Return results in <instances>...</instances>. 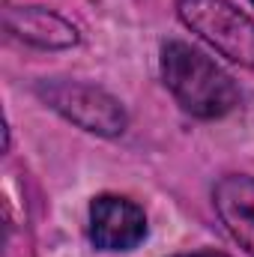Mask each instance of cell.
Returning a JSON list of instances; mask_svg holds the SVG:
<instances>
[{
	"label": "cell",
	"instance_id": "5b68a950",
	"mask_svg": "<svg viewBox=\"0 0 254 257\" xmlns=\"http://www.w3.org/2000/svg\"><path fill=\"white\" fill-rule=\"evenodd\" d=\"M212 203L227 233L245 248V254L254 257V177L248 174L221 177L212 189Z\"/></svg>",
	"mask_w": 254,
	"mask_h": 257
},
{
	"label": "cell",
	"instance_id": "ba28073f",
	"mask_svg": "<svg viewBox=\"0 0 254 257\" xmlns=\"http://www.w3.org/2000/svg\"><path fill=\"white\" fill-rule=\"evenodd\" d=\"M251 3H254V0H251Z\"/></svg>",
	"mask_w": 254,
	"mask_h": 257
},
{
	"label": "cell",
	"instance_id": "7a4b0ae2",
	"mask_svg": "<svg viewBox=\"0 0 254 257\" xmlns=\"http://www.w3.org/2000/svg\"><path fill=\"white\" fill-rule=\"evenodd\" d=\"M36 96L66 117L69 123H75L84 132L102 135V138H114L126 132V108L120 105V99H114L108 90L96 87V84H84V81H66V78H45L36 84Z\"/></svg>",
	"mask_w": 254,
	"mask_h": 257
},
{
	"label": "cell",
	"instance_id": "3957f363",
	"mask_svg": "<svg viewBox=\"0 0 254 257\" xmlns=\"http://www.w3.org/2000/svg\"><path fill=\"white\" fill-rule=\"evenodd\" d=\"M177 15L221 57L254 69V21L230 0H177Z\"/></svg>",
	"mask_w": 254,
	"mask_h": 257
},
{
	"label": "cell",
	"instance_id": "277c9868",
	"mask_svg": "<svg viewBox=\"0 0 254 257\" xmlns=\"http://www.w3.org/2000/svg\"><path fill=\"white\" fill-rule=\"evenodd\" d=\"M87 236L99 251H132L147 239V215L129 197L99 194L90 203Z\"/></svg>",
	"mask_w": 254,
	"mask_h": 257
},
{
	"label": "cell",
	"instance_id": "52a82bcc",
	"mask_svg": "<svg viewBox=\"0 0 254 257\" xmlns=\"http://www.w3.org/2000/svg\"><path fill=\"white\" fill-rule=\"evenodd\" d=\"M174 257H227L221 251H191V254H174Z\"/></svg>",
	"mask_w": 254,
	"mask_h": 257
},
{
	"label": "cell",
	"instance_id": "8992f818",
	"mask_svg": "<svg viewBox=\"0 0 254 257\" xmlns=\"http://www.w3.org/2000/svg\"><path fill=\"white\" fill-rule=\"evenodd\" d=\"M3 24L18 39L39 45V48H69L78 42V30L42 6H9L3 15Z\"/></svg>",
	"mask_w": 254,
	"mask_h": 257
},
{
	"label": "cell",
	"instance_id": "6da1fadb",
	"mask_svg": "<svg viewBox=\"0 0 254 257\" xmlns=\"http://www.w3.org/2000/svg\"><path fill=\"white\" fill-rule=\"evenodd\" d=\"M162 81L180 108L197 120H218L239 105L233 78L212 57L180 39L162 45Z\"/></svg>",
	"mask_w": 254,
	"mask_h": 257
}]
</instances>
